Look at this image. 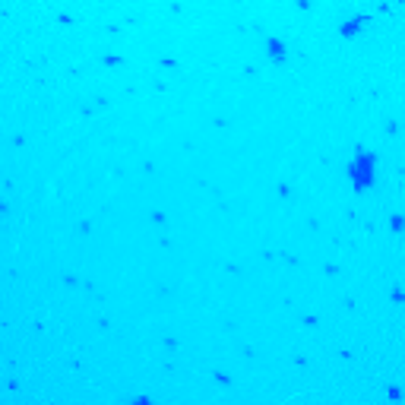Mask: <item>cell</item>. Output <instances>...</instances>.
Returning a JSON list of instances; mask_svg holds the SVG:
<instances>
[{
    "mask_svg": "<svg viewBox=\"0 0 405 405\" xmlns=\"http://www.w3.org/2000/svg\"><path fill=\"white\" fill-rule=\"evenodd\" d=\"M377 168H380V155L374 149H358L352 159H348V184L355 187L358 193L370 190L377 184Z\"/></svg>",
    "mask_w": 405,
    "mask_h": 405,
    "instance_id": "1",
    "label": "cell"
},
{
    "mask_svg": "<svg viewBox=\"0 0 405 405\" xmlns=\"http://www.w3.org/2000/svg\"><path fill=\"white\" fill-rule=\"evenodd\" d=\"M269 57H273V60H285V45L275 42V38H269Z\"/></svg>",
    "mask_w": 405,
    "mask_h": 405,
    "instance_id": "2",
    "label": "cell"
},
{
    "mask_svg": "<svg viewBox=\"0 0 405 405\" xmlns=\"http://www.w3.org/2000/svg\"><path fill=\"white\" fill-rule=\"evenodd\" d=\"M0 215H4V202H0Z\"/></svg>",
    "mask_w": 405,
    "mask_h": 405,
    "instance_id": "3",
    "label": "cell"
}]
</instances>
